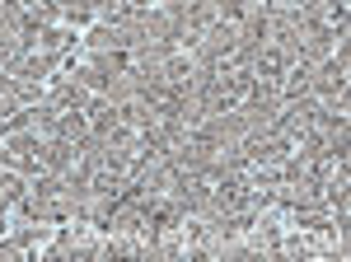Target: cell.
I'll return each instance as SVG.
<instances>
[{
  "label": "cell",
  "mask_w": 351,
  "mask_h": 262,
  "mask_svg": "<svg viewBox=\"0 0 351 262\" xmlns=\"http://www.w3.org/2000/svg\"><path fill=\"white\" fill-rule=\"evenodd\" d=\"M47 99H52L56 108H66V112H84L94 94H89V89H84L80 80L71 75V71H56V75L47 80Z\"/></svg>",
  "instance_id": "1"
},
{
  "label": "cell",
  "mask_w": 351,
  "mask_h": 262,
  "mask_svg": "<svg viewBox=\"0 0 351 262\" xmlns=\"http://www.w3.org/2000/svg\"><path fill=\"white\" fill-rule=\"evenodd\" d=\"M291 61H295V56L286 52V47H276V43H263V47H258V56H253V75L267 80V84H281V75L291 71Z\"/></svg>",
  "instance_id": "2"
},
{
  "label": "cell",
  "mask_w": 351,
  "mask_h": 262,
  "mask_svg": "<svg viewBox=\"0 0 351 262\" xmlns=\"http://www.w3.org/2000/svg\"><path fill=\"white\" fill-rule=\"evenodd\" d=\"M71 169H75V145L61 136H47L43 141V174H71Z\"/></svg>",
  "instance_id": "3"
},
{
  "label": "cell",
  "mask_w": 351,
  "mask_h": 262,
  "mask_svg": "<svg viewBox=\"0 0 351 262\" xmlns=\"http://www.w3.org/2000/svg\"><path fill=\"white\" fill-rule=\"evenodd\" d=\"M56 14H61V24H89L94 19V0H56Z\"/></svg>",
  "instance_id": "4"
},
{
  "label": "cell",
  "mask_w": 351,
  "mask_h": 262,
  "mask_svg": "<svg viewBox=\"0 0 351 262\" xmlns=\"http://www.w3.org/2000/svg\"><path fill=\"white\" fill-rule=\"evenodd\" d=\"M10 243H14V248H19V253H28V248H38V239H43V225H33V220H24V225H14V230H10Z\"/></svg>",
  "instance_id": "5"
},
{
  "label": "cell",
  "mask_w": 351,
  "mask_h": 262,
  "mask_svg": "<svg viewBox=\"0 0 351 262\" xmlns=\"http://www.w3.org/2000/svg\"><path fill=\"white\" fill-rule=\"evenodd\" d=\"M155 5H160V0H122V5H117V14H127V19H141V14H150Z\"/></svg>",
  "instance_id": "6"
}]
</instances>
